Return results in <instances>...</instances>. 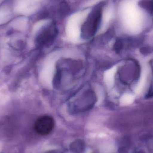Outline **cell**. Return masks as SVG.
Listing matches in <instances>:
<instances>
[{"instance_id": "cell-1", "label": "cell", "mask_w": 153, "mask_h": 153, "mask_svg": "<svg viewBox=\"0 0 153 153\" xmlns=\"http://www.w3.org/2000/svg\"><path fill=\"white\" fill-rule=\"evenodd\" d=\"M105 2L97 3L88 13L81 27V35L84 39L93 36L98 31L101 24Z\"/></svg>"}, {"instance_id": "cell-2", "label": "cell", "mask_w": 153, "mask_h": 153, "mask_svg": "<svg viewBox=\"0 0 153 153\" xmlns=\"http://www.w3.org/2000/svg\"><path fill=\"white\" fill-rule=\"evenodd\" d=\"M54 120L52 117L43 116L39 118L35 123V129L41 135H47L50 134L54 127Z\"/></svg>"}, {"instance_id": "cell-3", "label": "cell", "mask_w": 153, "mask_h": 153, "mask_svg": "<svg viewBox=\"0 0 153 153\" xmlns=\"http://www.w3.org/2000/svg\"><path fill=\"white\" fill-rule=\"evenodd\" d=\"M58 30L54 22H50L45 25L40 31L39 41L41 44H48L54 39L57 34Z\"/></svg>"}, {"instance_id": "cell-4", "label": "cell", "mask_w": 153, "mask_h": 153, "mask_svg": "<svg viewBox=\"0 0 153 153\" xmlns=\"http://www.w3.org/2000/svg\"><path fill=\"white\" fill-rule=\"evenodd\" d=\"M139 4L141 7H143L144 9H146L151 13H153V2L148 0H143L140 2Z\"/></svg>"}, {"instance_id": "cell-5", "label": "cell", "mask_w": 153, "mask_h": 153, "mask_svg": "<svg viewBox=\"0 0 153 153\" xmlns=\"http://www.w3.org/2000/svg\"><path fill=\"white\" fill-rule=\"evenodd\" d=\"M9 15V11L7 9L3 8L0 10V22L8 19Z\"/></svg>"}, {"instance_id": "cell-6", "label": "cell", "mask_w": 153, "mask_h": 153, "mask_svg": "<svg viewBox=\"0 0 153 153\" xmlns=\"http://www.w3.org/2000/svg\"><path fill=\"white\" fill-rule=\"evenodd\" d=\"M137 153H144L143 152H141V151H140V152H137Z\"/></svg>"}]
</instances>
